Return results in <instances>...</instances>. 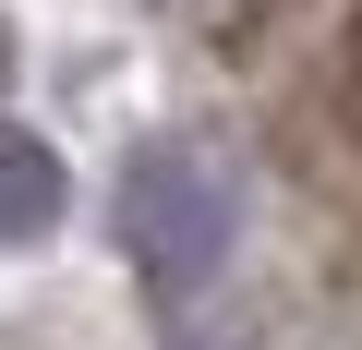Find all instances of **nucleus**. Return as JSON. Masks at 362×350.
I'll return each instance as SVG.
<instances>
[{
	"instance_id": "2",
	"label": "nucleus",
	"mask_w": 362,
	"mask_h": 350,
	"mask_svg": "<svg viewBox=\"0 0 362 350\" xmlns=\"http://www.w3.org/2000/svg\"><path fill=\"white\" fill-rule=\"evenodd\" d=\"M49 218H61V157L0 121V242H37Z\"/></svg>"
},
{
	"instance_id": "1",
	"label": "nucleus",
	"mask_w": 362,
	"mask_h": 350,
	"mask_svg": "<svg viewBox=\"0 0 362 350\" xmlns=\"http://www.w3.org/2000/svg\"><path fill=\"white\" fill-rule=\"evenodd\" d=\"M121 230H133V266H145L157 302H194L218 278V254H230V194H218L206 157L157 145V157H133V182H121Z\"/></svg>"
},
{
	"instance_id": "3",
	"label": "nucleus",
	"mask_w": 362,
	"mask_h": 350,
	"mask_svg": "<svg viewBox=\"0 0 362 350\" xmlns=\"http://www.w3.org/2000/svg\"><path fill=\"white\" fill-rule=\"evenodd\" d=\"M350 85H362V0H350Z\"/></svg>"
}]
</instances>
